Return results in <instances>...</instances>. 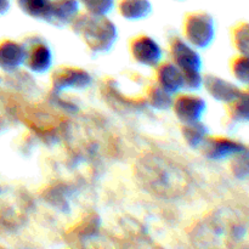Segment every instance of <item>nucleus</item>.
I'll return each instance as SVG.
<instances>
[{"mask_svg":"<svg viewBox=\"0 0 249 249\" xmlns=\"http://www.w3.org/2000/svg\"><path fill=\"white\" fill-rule=\"evenodd\" d=\"M70 26L92 53L111 50L118 36L116 24L107 15L78 14Z\"/></svg>","mask_w":249,"mask_h":249,"instance_id":"nucleus-1","label":"nucleus"},{"mask_svg":"<svg viewBox=\"0 0 249 249\" xmlns=\"http://www.w3.org/2000/svg\"><path fill=\"white\" fill-rule=\"evenodd\" d=\"M182 33L185 40L194 48L206 49L215 36L213 17L204 11L187 14L182 24Z\"/></svg>","mask_w":249,"mask_h":249,"instance_id":"nucleus-2","label":"nucleus"},{"mask_svg":"<svg viewBox=\"0 0 249 249\" xmlns=\"http://www.w3.org/2000/svg\"><path fill=\"white\" fill-rule=\"evenodd\" d=\"M24 45L23 65L36 74L48 72L53 65V51L45 41L29 38Z\"/></svg>","mask_w":249,"mask_h":249,"instance_id":"nucleus-3","label":"nucleus"},{"mask_svg":"<svg viewBox=\"0 0 249 249\" xmlns=\"http://www.w3.org/2000/svg\"><path fill=\"white\" fill-rule=\"evenodd\" d=\"M129 50L133 60L146 67H156L163 57L160 44L146 34L134 36L129 44Z\"/></svg>","mask_w":249,"mask_h":249,"instance_id":"nucleus-4","label":"nucleus"},{"mask_svg":"<svg viewBox=\"0 0 249 249\" xmlns=\"http://www.w3.org/2000/svg\"><path fill=\"white\" fill-rule=\"evenodd\" d=\"M173 112L181 124L201 121L207 108L204 99L195 94H179L173 99Z\"/></svg>","mask_w":249,"mask_h":249,"instance_id":"nucleus-5","label":"nucleus"},{"mask_svg":"<svg viewBox=\"0 0 249 249\" xmlns=\"http://www.w3.org/2000/svg\"><path fill=\"white\" fill-rule=\"evenodd\" d=\"M204 157L212 160H221L233 157L241 152L247 151V146L240 141L224 136H207L201 145Z\"/></svg>","mask_w":249,"mask_h":249,"instance_id":"nucleus-6","label":"nucleus"},{"mask_svg":"<svg viewBox=\"0 0 249 249\" xmlns=\"http://www.w3.org/2000/svg\"><path fill=\"white\" fill-rule=\"evenodd\" d=\"M91 82L92 78L89 72L73 66L58 67L51 75V84L56 90L84 89L89 87Z\"/></svg>","mask_w":249,"mask_h":249,"instance_id":"nucleus-7","label":"nucleus"},{"mask_svg":"<svg viewBox=\"0 0 249 249\" xmlns=\"http://www.w3.org/2000/svg\"><path fill=\"white\" fill-rule=\"evenodd\" d=\"M169 53L172 62L179 67L181 72L202 68V58L199 53L191 44L180 36L172 39L169 44Z\"/></svg>","mask_w":249,"mask_h":249,"instance_id":"nucleus-8","label":"nucleus"},{"mask_svg":"<svg viewBox=\"0 0 249 249\" xmlns=\"http://www.w3.org/2000/svg\"><path fill=\"white\" fill-rule=\"evenodd\" d=\"M202 87L206 88L207 92L214 100L224 102V104H229V102L233 101L243 91L237 84H235L232 82H229V80L218 77L215 74L204 75L203 85Z\"/></svg>","mask_w":249,"mask_h":249,"instance_id":"nucleus-9","label":"nucleus"},{"mask_svg":"<svg viewBox=\"0 0 249 249\" xmlns=\"http://www.w3.org/2000/svg\"><path fill=\"white\" fill-rule=\"evenodd\" d=\"M156 84L169 94L175 95L184 89L182 72L172 61L160 62L156 66Z\"/></svg>","mask_w":249,"mask_h":249,"instance_id":"nucleus-10","label":"nucleus"},{"mask_svg":"<svg viewBox=\"0 0 249 249\" xmlns=\"http://www.w3.org/2000/svg\"><path fill=\"white\" fill-rule=\"evenodd\" d=\"M78 0H51L45 21L55 27H65L72 23L79 14Z\"/></svg>","mask_w":249,"mask_h":249,"instance_id":"nucleus-11","label":"nucleus"},{"mask_svg":"<svg viewBox=\"0 0 249 249\" xmlns=\"http://www.w3.org/2000/svg\"><path fill=\"white\" fill-rule=\"evenodd\" d=\"M24 45L12 39L0 41V68L5 72H12L23 65Z\"/></svg>","mask_w":249,"mask_h":249,"instance_id":"nucleus-12","label":"nucleus"},{"mask_svg":"<svg viewBox=\"0 0 249 249\" xmlns=\"http://www.w3.org/2000/svg\"><path fill=\"white\" fill-rule=\"evenodd\" d=\"M117 7L119 15L129 21L145 18L152 11L150 0H119Z\"/></svg>","mask_w":249,"mask_h":249,"instance_id":"nucleus-13","label":"nucleus"},{"mask_svg":"<svg viewBox=\"0 0 249 249\" xmlns=\"http://www.w3.org/2000/svg\"><path fill=\"white\" fill-rule=\"evenodd\" d=\"M208 128L201 121L181 124V135L187 146L197 148L202 145L204 139L208 136Z\"/></svg>","mask_w":249,"mask_h":249,"instance_id":"nucleus-14","label":"nucleus"},{"mask_svg":"<svg viewBox=\"0 0 249 249\" xmlns=\"http://www.w3.org/2000/svg\"><path fill=\"white\" fill-rule=\"evenodd\" d=\"M51 0H16L17 5L27 16L45 21L50 9Z\"/></svg>","mask_w":249,"mask_h":249,"instance_id":"nucleus-15","label":"nucleus"},{"mask_svg":"<svg viewBox=\"0 0 249 249\" xmlns=\"http://www.w3.org/2000/svg\"><path fill=\"white\" fill-rule=\"evenodd\" d=\"M147 101L153 108L160 109V111H165L170 108L173 105V95L165 91L164 89L160 87L158 84H152L147 89Z\"/></svg>","mask_w":249,"mask_h":249,"instance_id":"nucleus-16","label":"nucleus"},{"mask_svg":"<svg viewBox=\"0 0 249 249\" xmlns=\"http://www.w3.org/2000/svg\"><path fill=\"white\" fill-rule=\"evenodd\" d=\"M228 114L229 118L235 123L248 121V91L243 90L242 94L235 99L233 101L229 102Z\"/></svg>","mask_w":249,"mask_h":249,"instance_id":"nucleus-17","label":"nucleus"},{"mask_svg":"<svg viewBox=\"0 0 249 249\" xmlns=\"http://www.w3.org/2000/svg\"><path fill=\"white\" fill-rule=\"evenodd\" d=\"M231 40L238 53L248 56L249 53V27L247 22H241L231 29Z\"/></svg>","mask_w":249,"mask_h":249,"instance_id":"nucleus-18","label":"nucleus"},{"mask_svg":"<svg viewBox=\"0 0 249 249\" xmlns=\"http://www.w3.org/2000/svg\"><path fill=\"white\" fill-rule=\"evenodd\" d=\"M249 61L248 56L246 55H236L235 57L231 58L230 61V71L232 73L233 77L236 78L237 82H240L241 84H248L249 80Z\"/></svg>","mask_w":249,"mask_h":249,"instance_id":"nucleus-19","label":"nucleus"},{"mask_svg":"<svg viewBox=\"0 0 249 249\" xmlns=\"http://www.w3.org/2000/svg\"><path fill=\"white\" fill-rule=\"evenodd\" d=\"M85 12L92 15H107L114 6V0H78Z\"/></svg>","mask_w":249,"mask_h":249,"instance_id":"nucleus-20","label":"nucleus"},{"mask_svg":"<svg viewBox=\"0 0 249 249\" xmlns=\"http://www.w3.org/2000/svg\"><path fill=\"white\" fill-rule=\"evenodd\" d=\"M182 80H184V89L189 91H196L203 85V75L201 70L185 71L182 72Z\"/></svg>","mask_w":249,"mask_h":249,"instance_id":"nucleus-21","label":"nucleus"},{"mask_svg":"<svg viewBox=\"0 0 249 249\" xmlns=\"http://www.w3.org/2000/svg\"><path fill=\"white\" fill-rule=\"evenodd\" d=\"M10 7V0H0V15L5 14Z\"/></svg>","mask_w":249,"mask_h":249,"instance_id":"nucleus-22","label":"nucleus"}]
</instances>
